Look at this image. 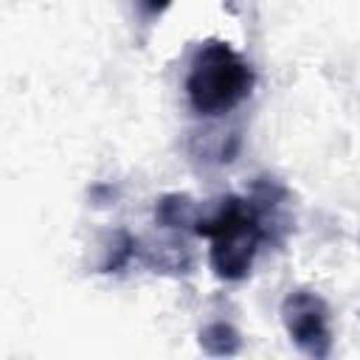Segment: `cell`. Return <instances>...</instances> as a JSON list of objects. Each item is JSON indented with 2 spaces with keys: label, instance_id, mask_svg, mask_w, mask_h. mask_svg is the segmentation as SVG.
Instances as JSON below:
<instances>
[{
  "label": "cell",
  "instance_id": "obj_6",
  "mask_svg": "<svg viewBox=\"0 0 360 360\" xmlns=\"http://www.w3.org/2000/svg\"><path fill=\"white\" fill-rule=\"evenodd\" d=\"M132 256H138V242L127 231H118L115 233V245H112V250L107 253V259L101 264V273H118L124 264H129Z\"/></svg>",
  "mask_w": 360,
  "mask_h": 360
},
{
  "label": "cell",
  "instance_id": "obj_3",
  "mask_svg": "<svg viewBox=\"0 0 360 360\" xmlns=\"http://www.w3.org/2000/svg\"><path fill=\"white\" fill-rule=\"evenodd\" d=\"M281 323L290 340L315 360L329 357L332 352V329H329V307L326 301L307 287L290 290L281 301Z\"/></svg>",
  "mask_w": 360,
  "mask_h": 360
},
{
  "label": "cell",
  "instance_id": "obj_5",
  "mask_svg": "<svg viewBox=\"0 0 360 360\" xmlns=\"http://www.w3.org/2000/svg\"><path fill=\"white\" fill-rule=\"evenodd\" d=\"M200 349L211 357H231L242 349V338L231 323L214 321L200 329Z\"/></svg>",
  "mask_w": 360,
  "mask_h": 360
},
{
  "label": "cell",
  "instance_id": "obj_7",
  "mask_svg": "<svg viewBox=\"0 0 360 360\" xmlns=\"http://www.w3.org/2000/svg\"><path fill=\"white\" fill-rule=\"evenodd\" d=\"M169 3H172V0H141V8H143V14H152V17H155V14H160Z\"/></svg>",
  "mask_w": 360,
  "mask_h": 360
},
{
  "label": "cell",
  "instance_id": "obj_4",
  "mask_svg": "<svg viewBox=\"0 0 360 360\" xmlns=\"http://www.w3.org/2000/svg\"><path fill=\"white\" fill-rule=\"evenodd\" d=\"M197 219V205L191 202L188 194H163L155 202V222L160 228L169 231H183V228H194Z\"/></svg>",
  "mask_w": 360,
  "mask_h": 360
},
{
  "label": "cell",
  "instance_id": "obj_2",
  "mask_svg": "<svg viewBox=\"0 0 360 360\" xmlns=\"http://www.w3.org/2000/svg\"><path fill=\"white\" fill-rule=\"evenodd\" d=\"M253 68L222 39H205L191 62L186 76V96L197 115L217 118L239 107L253 90Z\"/></svg>",
  "mask_w": 360,
  "mask_h": 360
},
{
  "label": "cell",
  "instance_id": "obj_1",
  "mask_svg": "<svg viewBox=\"0 0 360 360\" xmlns=\"http://www.w3.org/2000/svg\"><path fill=\"white\" fill-rule=\"evenodd\" d=\"M191 231L211 242L208 262L214 276L222 281H242L253 267L259 245L273 239L262 208L250 197L245 200L236 194H228L211 208L197 211Z\"/></svg>",
  "mask_w": 360,
  "mask_h": 360
}]
</instances>
